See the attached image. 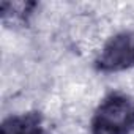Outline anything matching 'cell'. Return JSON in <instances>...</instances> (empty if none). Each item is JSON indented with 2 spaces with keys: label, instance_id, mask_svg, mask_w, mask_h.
Returning <instances> with one entry per match:
<instances>
[{
  "label": "cell",
  "instance_id": "obj_1",
  "mask_svg": "<svg viewBox=\"0 0 134 134\" xmlns=\"http://www.w3.org/2000/svg\"><path fill=\"white\" fill-rule=\"evenodd\" d=\"M134 129V101L121 93H110L98 106L90 134H129Z\"/></svg>",
  "mask_w": 134,
  "mask_h": 134
},
{
  "label": "cell",
  "instance_id": "obj_2",
  "mask_svg": "<svg viewBox=\"0 0 134 134\" xmlns=\"http://www.w3.org/2000/svg\"><path fill=\"white\" fill-rule=\"evenodd\" d=\"M96 66L104 73L123 71L134 66V32H123L112 36L104 44Z\"/></svg>",
  "mask_w": 134,
  "mask_h": 134
},
{
  "label": "cell",
  "instance_id": "obj_3",
  "mask_svg": "<svg viewBox=\"0 0 134 134\" xmlns=\"http://www.w3.org/2000/svg\"><path fill=\"white\" fill-rule=\"evenodd\" d=\"M43 118L40 112L11 115L3 120L0 134H43Z\"/></svg>",
  "mask_w": 134,
  "mask_h": 134
},
{
  "label": "cell",
  "instance_id": "obj_4",
  "mask_svg": "<svg viewBox=\"0 0 134 134\" xmlns=\"http://www.w3.org/2000/svg\"><path fill=\"white\" fill-rule=\"evenodd\" d=\"M36 7L33 2H2V19L8 22H25L27 16L32 14V10Z\"/></svg>",
  "mask_w": 134,
  "mask_h": 134
}]
</instances>
